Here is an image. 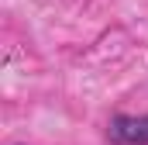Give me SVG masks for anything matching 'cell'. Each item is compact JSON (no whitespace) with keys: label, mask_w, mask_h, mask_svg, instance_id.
Here are the masks:
<instances>
[{"label":"cell","mask_w":148,"mask_h":145,"mask_svg":"<svg viewBox=\"0 0 148 145\" xmlns=\"http://www.w3.org/2000/svg\"><path fill=\"white\" fill-rule=\"evenodd\" d=\"M107 138L114 145H148V114H114L107 121Z\"/></svg>","instance_id":"cell-1"}]
</instances>
